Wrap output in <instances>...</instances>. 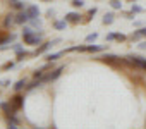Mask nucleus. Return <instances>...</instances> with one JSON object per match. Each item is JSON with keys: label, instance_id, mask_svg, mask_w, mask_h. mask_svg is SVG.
<instances>
[{"label": "nucleus", "instance_id": "12", "mask_svg": "<svg viewBox=\"0 0 146 129\" xmlns=\"http://www.w3.org/2000/svg\"><path fill=\"white\" fill-rule=\"evenodd\" d=\"M12 23H16V17H14V16H11V14H9V16H7V17H5V21H4V24H5V26H11V24H12Z\"/></svg>", "mask_w": 146, "mask_h": 129}, {"label": "nucleus", "instance_id": "27", "mask_svg": "<svg viewBox=\"0 0 146 129\" xmlns=\"http://www.w3.org/2000/svg\"><path fill=\"white\" fill-rule=\"evenodd\" d=\"M95 14H96V9H95V7H93V9H90V16H95Z\"/></svg>", "mask_w": 146, "mask_h": 129}, {"label": "nucleus", "instance_id": "13", "mask_svg": "<svg viewBox=\"0 0 146 129\" xmlns=\"http://www.w3.org/2000/svg\"><path fill=\"white\" fill-rule=\"evenodd\" d=\"M24 86H26V81H24V79H21V81H17V83H16L14 90H16V91H19V90H23Z\"/></svg>", "mask_w": 146, "mask_h": 129}, {"label": "nucleus", "instance_id": "4", "mask_svg": "<svg viewBox=\"0 0 146 129\" xmlns=\"http://www.w3.org/2000/svg\"><path fill=\"white\" fill-rule=\"evenodd\" d=\"M55 43H60V38H55V40H52V41H48V43H45V45H41L38 50H36V55L38 53H43V52H46V50H50Z\"/></svg>", "mask_w": 146, "mask_h": 129}, {"label": "nucleus", "instance_id": "25", "mask_svg": "<svg viewBox=\"0 0 146 129\" xmlns=\"http://www.w3.org/2000/svg\"><path fill=\"white\" fill-rule=\"evenodd\" d=\"M31 24H33V26H40V21H38V19H31Z\"/></svg>", "mask_w": 146, "mask_h": 129}, {"label": "nucleus", "instance_id": "1", "mask_svg": "<svg viewBox=\"0 0 146 129\" xmlns=\"http://www.w3.org/2000/svg\"><path fill=\"white\" fill-rule=\"evenodd\" d=\"M125 62H127V64H131V66H136V67H141V69H144V71H146V60H144V59H141V57H127V59H125Z\"/></svg>", "mask_w": 146, "mask_h": 129}, {"label": "nucleus", "instance_id": "23", "mask_svg": "<svg viewBox=\"0 0 146 129\" xmlns=\"http://www.w3.org/2000/svg\"><path fill=\"white\" fill-rule=\"evenodd\" d=\"M31 33H35L31 28H24V31H23V35H31Z\"/></svg>", "mask_w": 146, "mask_h": 129}, {"label": "nucleus", "instance_id": "2", "mask_svg": "<svg viewBox=\"0 0 146 129\" xmlns=\"http://www.w3.org/2000/svg\"><path fill=\"white\" fill-rule=\"evenodd\" d=\"M23 36H24V41H26L28 45H36V43H40V41H41L43 33H40V35L31 33V35H23Z\"/></svg>", "mask_w": 146, "mask_h": 129}, {"label": "nucleus", "instance_id": "31", "mask_svg": "<svg viewBox=\"0 0 146 129\" xmlns=\"http://www.w3.org/2000/svg\"><path fill=\"white\" fill-rule=\"evenodd\" d=\"M131 2H132V0H131Z\"/></svg>", "mask_w": 146, "mask_h": 129}, {"label": "nucleus", "instance_id": "24", "mask_svg": "<svg viewBox=\"0 0 146 129\" xmlns=\"http://www.w3.org/2000/svg\"><path fill=\"white\" fill-rule=\"evenodd\" d=\"M112 40H115V35H113V33L107 35V41H112Z\"/></svg>", "mask_w": 146, "mask_h": 129}, {"label": "nucleus", "instance_id": "6", "mask_svg": "<svg viewBox=\"0 0 146 129\" xmlns=\"http://www.w3.org/2000/svg\"><path fill=\"white\" fill-rule=\"evenodd\" d=\"M26 21H29V16H28L26 11H23V12H19V14L16 16V23H17V24H24Z\"/></svg>", "mask_w": 146, "mask_h": 129}, {"label": "nucleus", "instance_id": "29", "mask_svg": "<svg viewBox=\"0 0 146 129\" xmlns=\"http://www.w3.org/2000/svg\"><path fill=\"white\" fill-rule=\"evenodd\" d=\"M141 33H143V35L146 36V28H143V29H141Z\"/></svg>", "mask_w": 146, "mask_h": 129}, {"label": "nucleus", "instance_id": "15", "mask_svg": "<svg viewBox=\"0 0 146 129\" xmlns=\"http://www.w3.org/2000/svg\"><path fill=\"white\" fill-rule=\"evenodd\" d=\"M110 5L113 9H122V4H120V0H110Z\"/></svg>", "mask_w": 146, "mask_h": 129}, {"label": "nucleus", "instance_id": "8", "mask_svg": "<svg viewBox=\"0 0 146 129\" xmlns=\"http://www.w3.org/2000/svg\"><path fill=\"white\" fill-rule=\"evenodd\" d=\"M65 21H69V23H78L79 21V14L78 12H69L65 16Z\"/></svg>", "mask_w": 146, "mask_h": 129}, {"label": "nucleus", "instance_id": "5", "mask_svg": "<svg viewBox=\"0 0 146 129\" xmlns=\"http://www.w3.org/2000/svg\"><path fill=\"white\" fill-rule=\"evenodd\" d=\"M26 12H28V16H29V21H31V19H36V17L40 16V9H38L36 5H29V7H26Z\"/></svg>", "mask_w": 146, "mask_h": 129}, {"label": "nucleus", "instance_id": "10", "mask_svg": "<svg viewBox=\"0 0 146 129\" xmlns=\"http://www.w3.org/2000/svg\"><path fill=\"white\" fill-rule=\"evenodd\" d=\"M7 124H9V127H12V129H16V127L19 126V122H17V119H16L14 115H11V117L7 119Z\"/></svg>", "mask_w": 146, "mask_h": 129}, {"label": "nucleus", "instance_id": "26", "mask_svg": "<svg viewBox=\"0 0 146 129\" xmlns=\"http://www.w3.org/2000/svg\"><path fill=\"white\" fill-rule=\"evenodd\" d=\"M12 67V62H7V64H4V69H11Z\"/></svg>", "mask_w": 146, "mask_h": 129}, {"label": "nucleus", "instance_id": "9", "mask_svg": "<svg viewBox=\"0 0 146 129\" xmlns=\"http://www.w3.org/2000/svg\"><path fill=\"white\" fill-rule=\"evenodd\" d=\"M103 48H105V45H88L86 47V52H100Z\"/></svg>", "mask_w": 146, "mask_h": 129}, {"label": "nucleus", "instance_id": "11", "mask_svg": "<svg viewBox=\"0 0 146 129\" xmlns=\"http://www.w3.org/2000/svg\"><path fill=\"white\" fill-rule=\"evenodd\" d=\"M64 53H65V52H57V53H50V55H46V59H48V60L52 62V60H57V59H58L60 55H64Z\"/></svg>", "mask_w": 146, "mask_h": 129}, {"label": "nucleus", "instance_id": "22", "mask_svg": "<svg viewBox=\"0 0 146 129\" xmlns=\"http://www.w3.org/2000/svg\"><path fill=\"white\" fill-rule=\"evenodd\" d=\"M40 78H43V71H36L35 72V79H40Z\"/></svg>", "mask_w": 146, "mask_h": 129}, {"label": "nucleus", "instance_id": "21", "mask_svg": "<svg viewBox=\"0 0 146 129\" xmlns=\"http://www.w3.org/2000/svg\"><path fill=\"white\" fill-rule=\"evenodd\" d=\"M115 40H117V41H124V40H125V36H124V35H120V33H117V35H115Z\"/></svg>", "mask_w": 146, "mask_h": 129}, {"label": "nucleus", "instance_id": "17", "mask_svg": "<svg viewBox=\"0 0 146 129\" xmlns=\"http://www.w3.org/2000/svg\"><path fill=\"white\" fill-rule=\"evenodd\" d=\"M12 7H16V9H19V11H21V9H24V4L17 0V2H12Z\"/></svg>", "mask_w": 146, "mask_h": 129}, {"label": "nucleus", "instance_id": "19", "mask_svg": "<svg viewBox=\"0 0 146 129\" xmlns=\"http://www.w3.org/2000/svg\"><path fill=\"white\" fill-rule=\"evenodd\" d=\"M131 11H132V14H137V12H141L143 9H141L139 5H134V4H132V7H131Z\"/></svg>", "mask_w": 146, "mask_h": 129}, {"label": "nucleus", "instance_id": "30", "mask_svg": "<svg viewBox=\"0 0 146 129\" xmlns=\"http://www.w3.org/2000/svg\"><path fill=\"white\" fill-rule=\"evenodd\" d=\"M12 2H17V0H12Z\"/></svg>", "mask_w": 146, "mask_h": 129}, {"label": "nucleus", "instance_id": "18", "mask_svg": "<svg viewBox=\"0 0 146 129\" xmlns=\"http://www.w3.org/2000/svg\"><path fill=\"white\" fill-rule=\"evenodd\" d=\"M65 23H67V21H58V23H55V28H57V29H64V28H65Z\"/></svg>", "mask_w": 146, "mask_h": 129}, {"label": "nucleus", "instance_id": "16", "mask_svg": "<svg viewBox=\"0 0 146 129\" xmlns=\"http://www.w3.org/2000/svg\"><path fill=\"white\" fill-rule=\"evenodd\" d=\"M96 38H98V33H93V35H88V36H86V41L91 43V41H95Z\"/></svg>", "mask_w": 146, "mask_h": 129}, {"label": "nucleus", "instance_id": "20", "mask_svg": "<svg viewBox=\"0 0 146 129\" xmlns=\"http://www.w3.org/2000/svg\"><path fill=\"white\" fill-rule=\"evenodd\" d=\"M83 0H72V5H74V7H83Z\"/></svg>", "mask_w": 146, "mask_h": 129}, {"label": "nucleus", "instance_id": "7", "mask_svg": "<svg viewBox=\"0 0 146 129\" xmlns=\"http://www.w3.org/2000/svg\"><path fill=\"white\" fill-rule=\"evenodd\" d=\"M23 100H24L23 96H19V95H16V96L12 98V103H11V105H12V108H14V110H17V108H21V107H23Z\"/></svg>", "mask_w": 146, "mask_h": 129}, {"label": "nucleus", "instance_id": "14", "mask_svg": "<svg viewBox=\"0 0 146 129\" xmlns=\"http://www.w3.org/2000/svg\"><path fill=\"white\" fill-rule=\"evenodd\" d=\"M103 23H105V24H112V23H113V16H112V14H105Z\"/></svg>", "mask_w": 146, "mask_h": 129}, {"label": "nucleus", "instance_id": "28", "mask_svg": "<svg viewBox=\"0 0 146 129\" xmlns=\"http://www.w3.org/2000/svg\"><path fill=\"white\" fill-rule=\"evenodd\" d=\"M139 48H143V50H146V41H143V43H139Z\"/></svg>", "mask_w": 146, "mask_h": 129}, {"label": "nucleus", "instance_id": "3", "mask_svg": "<svg viewBox=\"0 0 146 129\" xmlns=\"http://www.w3.org/2000/svg\"><path fill=\"white\" fill-rule=\"evenodd\" d=\"M62 69H64V67H57L55 71H52L50 74H46V76L43 78V83H50V81H53V79H57V78L60 76V72H62Z\"/></svg>", "mask_w": 146, "mask_h": 129}]
</instances>
